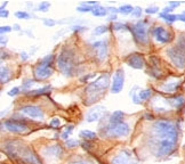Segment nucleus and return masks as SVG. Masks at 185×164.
Segmentation results:
<instances>
[{
	"instance_id": "nucleus-42",
	"label": "nucleus",
	"mask_w": 185,
	"mask_h": 164,
	"mask_svg": "<svg viewBox=\"0 0 185 164\" xmlns=\"http://www.w3.org/2000/svg\"><path fill=\"white\" fill-rule=\"evenodd\" d=\"M13 30L12 26H8V25H5V26H1L0 28V32H1V35L4 34V33H8V32H11Z\"/></svg>"
},
{
	"instance_id": "nucleus-44",
	"label": "nucleus",
	"mask_w": 185,
	"mask_h": 164,
	"mask_svg": "<svg viewBox=\"0 0 185 164\" xmlns=\"http://www.w3.org/2000/svg\"><path fill=\"white\" fill-rule=\"evenodd\" d=\"M8 39L7 37H5V35H1V39H0V43H1V47H5L6 43H7Z\"/></svg>"
},
{
	"instance_id": "nucleus-25",
	"label": "nucleus",
	"mask_w": 185,
	"mask_h": 164,
	"mask_svg": "<svg viewBox=\"0 0 185 164\" xmlns=\"http://www.w3.org/2000/svg\"><path fill=\"white\" fill-rule=\"evenodd\" d=\"M133 11H134V8L133 6H130V5H122V6H120V7L118 8V11L122 15L132 14Z\"/></svg>"
},
{
	"instance_id": "nucleus-7",
	"label": "nucleus",
	"mask_w": 185,
	"mask_h": 164,
	"mask_svg": "<svg viewBox=\"0 0 185 164\" xmlns=\"http://www.w3.org/2000/svg\"><path fill=\"white\" fill-rule=\"evenodd\" d=\"M132 32H133L137 42H140L142 45L149 43V33H147V26L145 22L140 21L135 23L132 26Z\"/></svg>"
},
{
	"instance_id": "nucleus-21",
	"label": "nucleus",
	"mask_w": 185,
	"mask_h": 164,
	"mask_svg": "<svg viewBox=\"0 0 185 164\" xmlns=\"http://www.w3.org/2000/svg\"><path fill=\"white\" fill-rule=\"evenodd\" d=\"M79 137L84 138L85 140H95L96 139V133L89 130H81L79 132Z\"/></svg>"
},
{
	"instance_id": "nucleus-2",
	"label": "nucleus",
	"mask_w": 185,
	"mask_h": 164,
	"mask_svg": "<svg viewBox=\"0 0 185 164\" xmlns=\"http://www.w3.org/2000/svg\"><path fill=\"white\" fill-rule=\"evenodd\" d=\"M5 152L8 156L21 164H41L33 150L20 141H8L4 145Z\"/></svg>"
},
{
	"instance_id": "nucleus-17",
	"label": "nucleus",
	"mask_w": 185,
	"mask_h": 164,
	"mask_svg": "<svg viewBox=\"0 0 185 164\" xmlns=\"http://www.w3.org/2000/svg\"><path fill=\"white\" fill-rule=\"evenodd\" d=\"M44 154H45L46 156L48 157H54V158H58V157L62 156V154H63V149H62V147L61 145H52V146H47L44 149Z\"/></svg>"
},
{
	"instance_id": "nucleus-15",
	"label": "nucleus",
	"mask_w": 185,
	"mask_h": 164,
	"mask_svg": "<svg viewBox=\"0 0 185 164\" xmlns=\"http://www.w3.org/2000/svg\"><path fill=\"white\" fill-rule=\"evenodd\" d=\"M105 112V107L103 106H94L93 108H90L87 113V116H86V121L87 122H96L98 120L101 119L103 113Z\"/></svg>"
},
{
	"instance_id": "nucleus-36",
	"label": "nucleus",
	"mask_w": 185,
	"mask_h": 164,
	"mask_svg": "<svg viewBox=\"0 0 185 164\" xmlns=\"http://www.w3.org/2000/svg\"><path fill=\"white\" fill-rule=\"evenodd\" d=\"M42 22H44V24H45L46 26H49V28H52V26L57 24V22L52 20V18H44V21Z\"/></svg>"
},
{
	"instance_id": "nucleus-24",
	"label": "nucleus",
	"mask_w": 185,
	"mask_h": 164,
	"mask_svg": "<svg viewBox=\"0 0 185 164\" xmlns=\"http://www.w3.org/2000/svg\"><path fill=\"white\" fill-rule=\"evenodd\" d=\"M91 14L94 15V16H97V17H103V16H105V15L108 14V8L97 6V7L94 8V11H91Z\"/></svg>"
},
{
	"instance_id": "nucleus-51",
	"label": "nucleus",
	"mask_w": 185,
	"mask_h": 164,
	"mask_svg": "<svg viewBox=\"0 0 185 164\" xmlns=\"http://www.w3.org/2000/svg\"><path fill=\"white\" fill-rule=\"evenodd\" d=\"M71 164H90V163L87 162V161H78V162H73V163Z\"/></svg>"
},
{
	"instance_id": "nucleus-19",
	"label": "nucleus",
	"mask_w": 185,
	"mask_h": 164,
	"mask_svg": "<svg viewBox=\"0 0 185 164\" xmlns=\"http://www.w3.org/2000/svg\"><path fill=\"white\" fill-rule=\"evenodd\" d=\"M170 105L174 108H182L185 105V97L183 96H177V97H173L170 99H168Z\"/></svg>"
},
{
	"instance_id": "nucleus-43",
	"label": "nucleus",
	"mask_w": 185,
	"mask_h": 164,
	"mask_svg": "<svg viewBox=\"0 0 185 164\" xmlns=\"http://www.w3.org/2000/svg\"><path fill=\"white\" fill-rule=\"evenodd\" d=\"M114 30H123L125 28H128L126 24H123V23H115L114 24Z\"/></svg>"
},
{
	"instance_id": "nucleus-10",
	"label": "nucleus",
	"mask_w": 185,
	"mask_h": 164,
	"mask_svg": "<svg viewBox=\"0 0 185 164\" xmlns=\"http://www.w3.org/2000/svg\"><path fill=\"white\" fill-rule=\"evenodd\" d=\"M50 66H52V65H47V64L40 62L38 66L35 69V72H33L35 80L41 81V80L48 79V78L53 74V70Z\"/></svg>"
},
{
	"instance_id": "nucleus-3",
	"label": "nucleus",
	"mask_w": 185,
	"mask_h": 164,
	"mask_svg": "<svg viewBox=\"0 0 185 164\" xmlns=\"http://www.w3.org/2000/svg\"><path fill=\"white\" fill-rule=\"evenodd\" d=\"M57 66L65 77H72L77 71L76 54L72 49L63 48L57 56Z\"/></svg>"
},
{
	"instance_id": "nucleus-41",
	"label": "nucleus",
	"mask_w": 185,
	"mask_h": 164,
	"mask_svg": "<svg viewBox=\"0 0 185 164\" xmlns=\"http://www.w3.org/2000/svg\"><path fill=\"white\" fill-rule=\"evenodd\" d=\"M59 124H61V121H59V119H57V117H54V119L50 121V126H52V128H58Z\"/></svg>"
},
{
	"instance_id": "nucleus-35",
	"label": "nucleus",
	"mask_w": 185,
	"mask_h": 164,
	"mask_svg": "<svg viewBox=\"0 0 185 164\" xmlns=\"http://www.w3.org/2000/svg\"><path fill=\"white\" fill-rule=\"evenodd\" d=\"M35 83V82L33 80H28V81H25V82H23V87L22 88L28 92V91H30V88H31Z\"/></svg>"
},
{
	"instance_id": "nucleus-40",
	"label": "nucleus",
	"mask_w": 185,
	"mask_h": 164,
	"mask_svg": "<svg viewBox=\"0 0 185 164\" xmlns=\"http://www.w3.org/2000/svg\"><path fill=\"white\" fill-rule=\"evenodd\" d=\"M71 30H73V31L76 32L87 31V28H86V26H81V25H73V26H71Z\"/></svg>"
},
{
	"instance_id": "nucleus-1",
	"label": "nucleus",
	"mask_w": 185,
	"mask_h": 164,
	"mask_svg": "<svg viewBox=\"0 0 185 164\" xmlns=\"http://www.w3.org/2000/svg\"><path fill=\"white\" fill-rule=\"evenodd\" d=\"M177 126L169 120H159L152 126L150 141L157 157H166L174 153L177 146Z\"/></svg>"
},
{
	"instance_id": "nucleus-54",
	"label": "nucleus",
	"mask_w": 185,
	"mask_h": 164,
	"mask_svg": "<svg viewBox=\"0 0 185 164\" xmlns=\"http://www.w3.org/2000/svg\"><path fill=\"white\" fill-rule=\"evenodd\" d=\"M145 117H147V120H152V119H153V116L151 115V114H146V115H145Z\"/></svg>"
},
{
	"instance_id": "nucleus-8",
	"label": "nucleus",
	"mask_w": 185,
	"mask_h": 164,
	"mask_svg": "<svg viewBox=\"0 0 185 164\" xmlns=\"http://www.w3.org/2000/svg\"><path fill=\"white\" fill-rule=\"evenodd\" d=\"M91 48L95 50V56L97 57L99 62L106 60L109 54V42L108 40H101V41H96L91 45Z\"/></svg>"
},
{
	"instance_id": "nucleus-33",
	"label": "nucleus",
	"mask_w": 185,
	"mask_h": 164,
	"mask_svg": "<svg viewBox=\"0 0 185 164\" xmlns=\"http://www.w3.org/2000/svg\"><path fill=\"white\" fill-rule=\"evenodd\" d=\"M72 130H73V126H67V129H65V131H64L63 133H62V138H63L64 140H67L69 139V136H70V133L72 132Z\"/></svg>"
},
{
	"instance_id": "nucleus-12",
	"label": "nucleus",
	"mask_w": 185,
	"mask_h": 164,
	"mask_svg": "<svg viewBox=\"0 0 185 164\" xmlns=\"http://www.w3.org/2000/svg\"><path fill=\"white\" fill-rule=\"evenodd\" d=\"M23 114H25L26 116H30L32 119L35 120H42L44 119V112L42 109L38 106H33V105H28V106H23L22 108H20Z\"/></svg>"
},
{
	"instance_id": "nucleus-20",
	"label": "nucleus",
	"mask_w": 185,
	"mask_h": 164,
	"mask_svg": "<svg viewBox=\"0 0 185 164\" xmlns=\"http://www.w3.org/2000/svg\"><path fill=\"white\" fill-rule=\"evenodd\" d=\"M9 79H11L9 69L7 66H5V65H1V70H0V80H1V83H6Z\"/></svg>"
},
{
	"instance_id": "nucleus-29",
	"label": "nucleus",
	"mask_w": 185,
	"mask_h": 164,
	"mask_svg": "<svg viewBox=\"0 0 185 164\" xmlns=\"http://www.w3.org/2000/svg\"><path fill=\"white\" fill-rule=\"evenodd\" d=\"M49 7H50V4H49L48 1H41V2L38 5V9H37V11L46 13V11H48Z\"/></svg>"
},
{
	"instance_id": "nucleus-14",
	"label": "nucleus",
	"mask_w": 185,
	"mask_h": 164,
	"mask_svg": "<svg viewBox=\"0 0 185 164\" xmlns=\"http://www.w3.org/2000/svg\"><path fill=\"white\" fill-rule=\"evenodd\" d=\"M111 164H137V162L133 158L129 150H122L112 160Z\"/></svg>"
},
{
	"instance_id": "nucleus-30",
	"label": "nucleus",
	"mask_w": 185,
	"mask_h": 164,
	"mask_svg": "<svg viewBox=\"0 0 185 164\" xmlns=\"http://www.w3.org/2000/svg\"><path fill=\"white\" fill-rule=\"evenodd\" d=\"M15 16L17 18H20V20H29V18L31 17V15L29 14V13H26V11H16L15 13Z\"/></svg>"
},
{
	"instance_id": "nucleus-4",
	"label": "nucleus",
	"mask_w": 185,
	"mask_h": 164,
	"mask_svg": "<svg viewBox=\"0 0 185 164\" xmlns=\"http://www.w3.org/2000/svg\"><path fill=\"white\" fill-rule=\"evenodd\" d=\"M110 84V75L108 73H104L99 78H97L95 81H93L87 88H86V94H87L88 101L86 104H91L93 101H96L101 95L104 92V90Z\"/></svg>"
},
{
	"instance_id": "nucleus-53",
	"label": "nucleus",
	"mask_w": 185,
	"mask_h": 164,
	"mask_svg": "<svg viewBox=\"0 0 185 164\" xmlns=\"http://www.w3.org/2000/svg\"><path fill=\"white\" fill-rule=\"evenodd\" d=\"M13 29H14V30H16V31H20V30H21V26H20L18 24H14Z\"/></svg>"
},
{
	"instance_id": "nucleus-38",
	"label": "nucleus",
	"mask_w": 185,
	"mask_h": 164,
	"mask_svg": "<svg viewBox=\"0 0 185 164\" xmlns=\"http://www.w3.org/2000/svg\"><path fill=\"white\" fill-rule=\"evenodd\" d=\"M158 11H159V8L155 7V6H151V7H147L146 9H145V13L146 14H155V13H158Z\"/></svg>"
},
{
	"instance_id": "nucleus-28",
	"label": "nucleus",
	"mask_w": 185,
	"mask_h": 164,
	"mask_svg": "<svg viewBox=\"0 0 185 164\" xmlns=\"http://www.w3.org/2000/svg\"><path fill=\"white\" fill-rule=\"evenodd\" d=\"M108 31H109V28L106 25H99L97 28H95V30L93 31V34L102 35V34H104V33H106Z\"/></svg>"
},
{
	"instance_id": "nucleus-23",
	"label": "nucleus",
	"mask_w": 185,
	"mask_h": 164,
	"mask_svg": "<svg viewBox=\"0 0 185 164\" xmlns=\"http://www.w3.org/2000/svg\"><path fill=\"white\" fill-rule=\"evenodd\" d=\"M50 89V87H45V88H40V89H35V90H30L26 92L28 96H40V95L47 94Z\"/></svg>"
},
{
	"instance_id": "nucleus-32",
	"label": "nucleus",
	"mask_w": 185,
	"mask_h": 164,
	"mask_svg": "<svg viewBox=\"0 0 185 164\" xmlns=\"http://www.w3.org/2000/svg\"><path fill=\"white\" fill-rule=\"evenodd\" d=\"M135 90H136V87H134V89L132 90V92H130V94H132V97H133V101L135 104H141L142 100H141L140 97H138V92Z\"/></svg>"
},
{
	"instance_id": "nucleus-46",
	"label": "nucleus",
	"mask_w": 185,
	"mask_h": 164,
	"mask_svg": "<svg viewBox=\"0 0 185 164\" xmlns=\"http://www.w3.org/2000/svg\"><path fill=\"white\" fill-rule=\"evenodd\" d=\"M168 5H169V7H171L173 9H174V8L178 7V6L181 5V2H173V1H170V2H169Z\"/></svg>"
},
{
	"instance_id": "nucleus-50",
	"label": "nucleus",
	"mask_w": 185,
	"mask_h": 164,
	"mask_svg": "<svg viewBox=\"0 0 185 164\" xmlns=\"http://www.w3.org/2000/svg\"><path fill=\"white\" fill-rule=\"evenodd\" d=\"M178 20H179V21H182V22H184V23H185V11H184V13H182V14L178 15Z\"/></svg>"
},
{
	"instance_id": "nucleus-26",
	"label": "nucleus",
	"mask_w": 185,
	"mask_h": 164,
	"mask_svg": "<svg viewBox=\"0 0 185 164\" xmlns=\"http://www.w3.org/2000/svg\"><path fill=\"white\" fill-rule=\"evenodd\" d=\"M160 17L164 18V21H167L168 23H174L178 20V15H174V14H164L161 13Z\"/></svg>"
},
{
	"instance_id": "nucleus-45",
	"label": "nucleus",
	"mask_w": 185,
	"mask_h": 164,
	"mask_svg": "<svg viewBox=\"0 0 185 164\" xmlns=\"http://www.w3.org/2000/svg\"><path fill=\"white\" fill-rule=\"evenodd\" d=\"M8 15H9V13H8V11H6V9H1V11H0V16L2 18H7Z\"/></svg>"
},
{
	"instance_id": "nucleus-9",
	"label": "nucleus",
	"mask_w": 185,
	"mask_h": 164,
	"mask_svg": "<svg viewBox=\"0 0 185 164\" xmlns=\"http://www.w3.org/2000/svg\"><path fill=\"white\" fill-rule=\"evenodd\" d=\"M5 128L11 131V132H15V133H22L28 130V124L24 122V121H21V120H16V119H12L8 120L4 123Z\"/></svg>"
},
{
	"instance_id": "nucleus-39",
	"label": "nucleus",
	"mask_w": 185,
	"mask_h": 164,
	"mask_svg": "<svg viewBox=\"0 0 185 164\" xmlns=\"http://www.w3.org/2000/svg\"><path fill=\"white\" fill-rule=\"evenodd\" d=\"M20 88L18 87H15V88H13V89H11V90L8 91V96H11V97H14V96H16V95H18L20 94Z\"/></svg>"
},
{
	"instance_id": "nucleus-16",
	"label": "nucleus",
	"mask_w": 185,
	"mask_h": 164,
	"mask_svg": "<svg viewBox=\"0 0 185 164\" xmlns=\"http://www.w3.org/2000/svg\"><path fill=\"white\" fill-rule=\"evenodd\" d=\"M127 64H128L130 67H133V69L141 70V69L144 67L145 60H144V57L142 56L141 54H133V55H130V56L127 58Z\"/></svg>"
},
{
	"instance_id": "nucleus-18",
	"label": "nucleus",
	"mask_w": 185,
	"mask_h": 164,
	"mask_svg": "<svg viewBox=\"0 0 185 164\" xmlns=\"http://www.w3.org/2000/svg\"><path fill=\"white\" fill-rule=\"evenodd\" d=\"M182 81L181 80H176V81H170V82H166V83L162 86V90L166 91V92H169V94H173L176 90H178V88L181 87Z\"/></svg>"
},
{
	"instance_id": "nucleus-5",
	"label": "nucleus",
	"mask_w": 185,
	"mask_h": 164,
	"mask_svg": "<svg viewBox=\"0 0 185 164\" xmlns=\"http://www.w3.org/2000/svg\"><path fill=\"white\" fill-rule=\"evenodd\" d=\"M129 126L125 122L119 123H109L105 126L104 135L110 138H119V137H126L129 135Z\"/></svg>"
},
{
	"instance_id": "nucleus-47",
	"label": "nucleus",
	"mask_w": 185,
	"mask_h": 164,
	"mask_svg": "<svg viewBox=\"0 0 185 164\" xmlns=\"http://www.w3.org/2000/svg\"><path fill=\"white\" fill-rule=\"evenodd\" d=\"M173 11H174V9H173L171 7H166L164 9V11H162V13H164V14H170Z\"/></svg>"
},
{
	"instance_id": "nucleus-27",
	"label": "nucleus",
	"mask_w": 185,
	"mask_h": 164,
	"mask_svg": "<svg viewBox=\"0 0 185 164\" xmlns=\"http://www.w3.org/2000/svg\"><path fill=\"white\" fill-rule=\"evenodd\" d=\"M152 96V90L151 89H145V90L138 91V97L141 100H147Z\"/></svg>"
},
{
	"instance_id": "nucleus-37",
	"label": "nucleus",
	"mask_w": 185,
	"mask_h": 164,
	"mask_svg": "<svg viewBox=\"0 0 185 164\" xmlns=\"http://www.w3.org/2000/svg\"><path fill=\"white\" fill-rule=\"evenodd\" d=\"M132 15H133V17L138 18L141 15H142V8H141V7H135V8H134L133 13H132Z\"/></svg>"
},
{
	"instance_id": "nucleus-11",
	"label": "nucleus",
	"mask_w": 185,
	"mask_h": 164,
	"mask_svg": "<svg viewBox=\"0 0 185 164\" xmlns=\"http://www.w3.org/2000/svg\"><path fill=\"white\" fill-rule=\"evenodd\" d=\"M123 82H125V74L123 70L119 69L115 71L114 75H113V80H112V87L111 92L112 94H119L123 88Z\"/></svg>"
},
{
	"instance_id": "nucleus-52",
	"label": "nucleus",
	"mask_w": 185,
	"mask_h": 164,
	"mask_svg": "<svg viewBox=\"0 0 185 164\" xmlns=\"http://www.w3.org/2000/svg\"><path fill=\"white\" fill-rule=\"evenodd\" d=\"M109 20H110V21H115V20H117V15L115 14L110 15V16H109Z\"/></svg>"
},
{
	"instance_id": "nucleus-22",
	"label": "nucleus",
	"mask_w": 185,
	"mask_h": 164,
	"mask_svg": "<svg viewBox=\"0 0 185 164\" xmlns=\"http://www.w3.org/2000/svg\"><path fill=\"white\" fill-rule=\"evenodd\" d=\"M123 112L121 111H115L113 112V114L111 115L110 117V122L109 123H119V122H122V117H123Z\"/></svg>"
},
{
	"instance_id": "nucleus-49",
	"label": "nucleus",
	"mask_w": 185,
	"mask_h": 164,
	"mask_svg": "<svg viewBox=\"0 0 185 164\" xmlns=\"http://www.w3.org/2000/svg\"><path fill=\"white\" fill-rule=\"evenodd\" d=\"M95 75H96V74H89V75H87V77L86 78H84V79H82V81H85V82H87L88 80H89V79H91V78H95Z\"/></svg>"
},
{
	"instance_id": "nucleus-13",
	"label": "nucleus",
	"mask_w": 185,
	"mask_h": 164,
	"mask_svg": "<svg viewBox=\"0 0 185 164\" xmlns=\"http://www.w3.org/2000/svg\"><path fill=\"white\" fill-rule=\"evenodd\" d=\"M153 37L161 43H168L171 40V33L162 26H155L153 29Z\"/></svg>"
},
{
	"instance_id": "nucleus-31",
	"label": "nucleus",
	"mask_w": 185,
	"mask_h": 164,
	"mask_svg": "<svg viewBox=\"0 0 185 164\" xmlns=\"http://www.w3.org/2000/svg\"><path fill=\"white\" fill-rule=\"evenodd\" d=\"M95 7H90V6H85V5H80L79 7L77 8V11L79 13H89V11H94Z\"/></svg>"
},
{
	"instance_id": "nucleus-6",
	"label": "nucleus",
	"mask_w": 185,
	"mask_h": 164,
	"mask_svg": "<svg viewBox=\"0 0 185 164\" xmlns=\"http://www.w3.org/2000/svg\"><path fill=\"white\" fill-rule=\"evenodd\" d=\"M167 55L177 69H185V48H182L179 46L171 47L167 50Z\"/></svg>"
},
{
	"instance_id": "nucleus-34",
	"label": "nucleus",
	"mask_w": 185,
	"mask_h": 164,
	"mask_svg": "<svg viewBox=\"0 0 185 164\" xmlns=\"http://www.w3.org/2000/svg\"><path fill=\"white\" fill-rule=\"evenodd\" d=\"M65 145H67V148H74V147H77L78 145H79V141L76 139H67V143H65Z\"/></svg>"
},
{
	"instance_id": "nucleus-48",
	"label": "nucleus",
	"mask_w": 185,
	"mask_h": 164,
	"mask_svg": "<svg viewBox=\"0 0 185 164\" xmlns=\"http://www.w3.org/2000/svg\"><path fill=\"white\" fill-rule=\"evenodd\" d=\"M29 57H30V56H29L26 52H24V51H22V52H21V58H22L23 60H26L29 58Z\"/></svg>"
},
{
	"instance_id": "nucleus-55",
	"label": "nucleus",
	"mask_w": 185,
	"mask_h": 164,
	"mask_svg": "<svg viewBox=\"0 0 185 164\" xmlns=\"http://www.w3.org/2000/svg\"><path fill=\"white\" fill-rule=\"evenodd\" d=\"M7 4H8V2H7V1H5V2H4V4H2V5H1V9H5V7H6V6H7Z\"/></svg>"
}]
</instances>
